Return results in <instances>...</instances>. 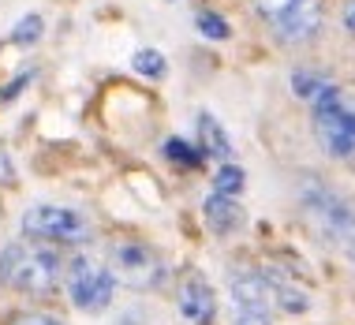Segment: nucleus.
I'll list each match as a JSON object with an SVG mask.
<instances>
[{"instance_id":"obj_1","label":"nucleus","mask_w":355,"mask_h":325,"mask_svg":"<svg viewBox=\"0 0 355 325\" xmlns=\"http://www.w3.org/2000/svg\"><path fill=\"white\" fill-rule=\"evenodd\" d=\"M300 206L314 236L337 258L355 265V206L322 176H300Z\"/></svg>"},{"instance_id":"obj_10","label":"nucleus","mask_w":355,"mask_h":325,"mask_svg":"<svg viewBox=\"0 0 355 325\" xmlns=\"http://www.w3.org/2000/svg\"><path fill=\"white\" fill-rule=\"evenodd\" d=\"M262 281H266V288H270L273 307L281 314H292V318H295V314L311 310V292H306L292 273L277 270V265H262Z\"/></svg>"},{"instance_id":"obj_4","label":"nucleus","mask_w":355,"mask_h":325,"mask_svg":"<svg viewBox=\"0 0 355 325\" xmlns=\"http://www.w3.org/2000/svg\"><path fill=\"white\" fill-rule=\"evenodd\" d=\"M23 240L49 243V247H86L94 243V225L75 206L37 202L23 213Z\"/></svg>"},{"instance_id":"obj_18","label":"nucleus","mask_w":355,"mask_h":325,"mask_svg":"<svg viewBox=\"0 0 355 325\" xmlns=\"http://www.w3.org/2000/svg\"><path fill=\"white\" fill-rule=\"evenodd\" d=\"M131 71L146 75V79H161V75L168 71V64L157 49H139L135 56H131Z\"/></svg>"},{"instance_id":"obj_5","label":"nucleus","mask_w":355,"mask_h":325,"mask_svg":"<svg viewBox=\"0 0 355 325\" xmlns=\"http://www.w3.org/2000/svg\"><path fill=\"white\" fill-rule=\"evenodd\" d=\"M116 288H120L116 273H112L109 262L98 258V254L83 251V254H75V258L64 262V292H68V299L79 310H90V314L109 310Z\"/></svg>"},{"instance_id":"obj_15","label":"nucleus","mask_w":355,"mask_h":325,"mask_svg":"<svg viewBox=\"0 0 355 325\" xmlns=\"http://www.w3.org/2000/svg\"><path fill=\"white\" fill-rule=\"evenodd\" d=\"M243 184H247V172L239 168L236 161H228V165H217V172H214V191H217V195L239 198Z\"/></svg>"},{"instance_id":"obj_13","label":"nucleus","mask_w":355,"mask_h":325,"mask_svg":"<svg viewBox=\"0 0 355 325\" xmlns=\"http://www.w3.org/2000/svg\"><path fill=\"white\" fill-rule=\"evenodd\" d=\"M329 82H333L329 75H322V71H314V68H295V71H292V94H295L300 101H306V105L318 98V94H322Z\"/></svg>"},{"instance_id":"obj_3","label":"nucleus","mask_w":355,"mask_h":325,"mask_svg":"<svg viewBox=\"0 0 355 325\" xmlns=\"http://www.w3.org/2000/svg\"><path fill=\"white\" fill-rule=\"evenodd\" d=\"M311 128H314L318 146L333 161L355 165V101L337 82H329L318 98L311 101Z\"/></svg>"},{"instance_id":"obj_12","label":"nucleus","mask_w":355,"mask_h":325,"mask_svg":"<svg viewBox=\"0 0 355 325\" xmlns=\"http://www.w3.org/2000/svg\"><path fill=\"white\" fill-rule=\"evenodd\" d=\"M198 150H202L206 161H220V165L236 161L232 139H228V131L220 128V120L214 112H198Z\"/></svg>"},{"instance_id":"obj_8","label":"nucleus","mask_w":355,"mask_h":325,"mask_svg":"<svg viewBox=\"0 0 355 325\" xmlns=\"http://www.w3.org/2000/svg\"><path fill=\"white\" fill-rule=\"evenodd\" d=\"M228 295H232L236 325H273V299L262 281V265H232L228 270Z\"/></svg>"},{"instance_id":"obj_11","label":"nucleus","mask_w":355,"mask_h":325,"mask_svg":"<svg viewBox=\"0 0 355 325\" xmlns=\"http://www.w3.org/2000/svg\"><path fill=\"white\" fill-rule=\"evenodd\" d=\"M202 217H206V228L217 236H236L239 228L247 225V213H243V206H239V198L217 195V191H209L202 198Z\"/></svg>"},{"instance_id":"obj_9","label":"nucleus","mask_w":355,"mask_h":325,"mask_svg":"<svg viewBox=\"0 0 355 325\" xmlns=\"http://www.w3.org/2000/svg\"><path fill=\"white\" fill-rule=\"evenodd\" d=\"M176 303H180V314H184L191 325H214L217 322V295H214V288H209V281L202 273H187L184 281H180Z\"/></svg>"},{"instance_id":"obj_16","label":"nucleus","mask_w":355,"mask_h":325,"mask_svg":"<svg viewBox=\"0 0 355 325\" xmlns=\"http://www.w3.org/2000/svg\"><path fill=\"white\" fill-rule=\"evenodd\" d=\"M42 34H45V19L37 15V12H26V15L12 26L8 42H12V45H37V42H42Z\"/></svg>"},{"instance_id":"obj_6","label":"nucleus","mask_w":355,"mask_h":325,"mask_svg":"<svg viewBox=\"0 0 355 325\" xmlns=\"http://www.w3.org/2000/svg\"><path fill=\"white\" fill-rule=\"evenodd\" d=\"M254 15L281 45H306L322 30V0H254Z\"/></svg>"},{"instance_id":"obj_17","label":"nucleus","mask_w":355,"mask_h":325,"mask_svg":"<svg viewBox=\"0 0 355 325\" xmlns=\"http://www.w3.org/2000/svg\"><path fill=\"white\" fill-rule=\"evenodd\" d=\"M195 30L206 37V42H225L228 34H232V26L225 23L217 12H209V8H202V12H195Z\"/></svg>"},{"instance_id":"obj_7","label":"nucleus","mask_w":355,"mask_h":325,"mask_svg":"<svg viewBox=\"0 0 355 325\" xmlns=\"http://www.w3.org/2000/svg\"><path fill=\"white\" fill-rule=\"evenodd\" d=\"M105 262H109V270L116 273L120 284H128V288H135V292H157L161 284L168 281L165 254L153 243H142V240L112 243V251Z\"/></svg>"},{"instance_id":"obj_14","label":"nucleus","mask_w":355,"mask_h":325,"mask_svg":"<svg viewBox=\"0 0 355 325\" xmlns=\"http://www.w3.org/2000/svg\"><path fill=\"white\" fill-rule=\"evenodd\" d=\"M161 150H165V161H172V165H180V168H202L206 165L202 150L191 146L187 139H165Z\"/></svg>"},{"instance_id":"obj_19","label":"nucleus","mask_w":355,"mask_h":325,"mask_svg":"<svg viewBox=\"0 0 355 325\" xmlns=\"http://www.w3.org/2000/svg\"><path fill=\"white\" fill-rule=\"evenodd\" d=\"M8 325H64L56 314H45V310H15Z\"/></svg>"},{"instance_id":"obj_20","label":"nucleus","mask_w":355,"mask_h":325,"mask_svg":"<svg viewBox=\"0 0 355 325\" xmlns=\"http://www.w3.org/2000/svg\"><path fill=\"white\" fill-rule=\"evenodd\" d=\"M31 82H34V68H26V71H19V75H15V79H12V82H8V86H4V90H0V101H15V94H19V90H26V86H31Z\"/></svg>"},{"instance_id":"obj_21","label":"nucleus","mask_w":355,"mask_h":325,"mask_svg":"<svg viewBox=\"0 0 355 325\" xmlns=\"http://www.w3.org/2000/svg\"><path fill=\"white\" fill-rule=\"evenodd\" d=\"M344 26L355 34V0H348V4H344Z\"/></svg>"},{"instance_id":"obj_2","label":"nucleus","mask_w":355,"mask_h":325,"mask_svg":"<svg viewBox=\"0 0 355 325\" xmlns=\"http://www.w3.org/2000/svg\"><path fill=\"white\" fill-rule=\"evenodd\" d=\"M0 284L23 299H49L64 288V258L49 243H8L0 251Z\"/></svg>"}]
</instances>
